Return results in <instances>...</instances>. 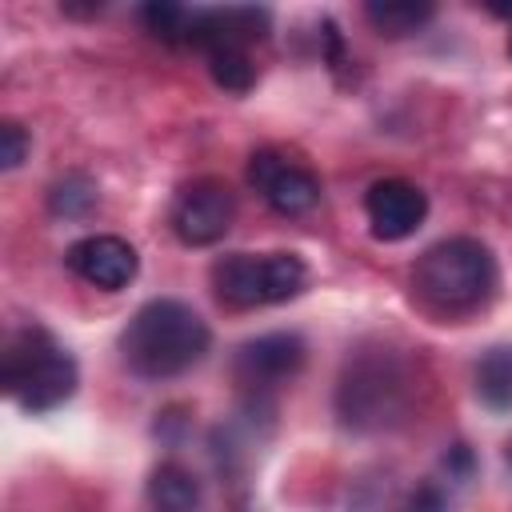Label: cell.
<instances>
[{
  "label": "cell",
  "instance_id": "2e32d148",
  "mask_svg": "<svg viewBox=\"0 0 512 512\" xmlns=\"http://www.w3.org/2000/svg\"><path fill=\"white\" fill-rule=\"evenodd\" d=\"M92 204H96V184H92L84 172H68V176L56 180L52 192H48V208H52L56 216H64V220L84 216Z\"/></svg>",
  "mask_w": 512,
  "mask_h": 512
},
{
  "label": "cell",
  "instance_id": "4fadbf2b",
  "mask_svg": "<svg viewBox=\"0 0 512 512\" xmlns=\"http://www.w3.org/2000/svg\"><path fill=\"white\" fill-rule=\"evenodd\" d=\"M432 4H412V0H376V4H364V16H368V24L380 32V36H392V40H400V36H412V32H420L428 20H432Z\"/></svg>",
  "mask_w": 512,
  "mask_h": 512
},
{
  "label": "cell",
  "instance_id": "277c9868",
  "mask_svg": "<svg viewBox=\"0 0 512 512\" xmlns=\"http://www.w3.org/2000/svg\"><path fill=\"white\" fill-rule=\"evenodd\" d=\"M408 408V372L388 348L356 352L336 384V416L344 428L380 432Z\"/></svg>",
  "mask_w": 512,
  "mask_h": 512
},
{
  "label": "cell",
  "instance_id": "7c38bea8",
  "mask_svg": "<svg viewBox=\"0 0 512 512\" xmlns=\"http://www.w3.org/2000/svg\"><path fill=\"white\" fill-rule=\"evenodd\" d=\"M476 396L488 412H512V344H496L480 356Z\"/></svg>",
  "mask_w": 512,
  "mask_h": 512
},
{
  "label": "cell",
  "instance_id": "7a4b0ae2",
  "mask_svg": "<svg viewBox=\"0 0 512 512\" xmlns=\"http://www.w3.org/2000/svg\"><path fill=\"white\" fill-rule=\"evenodd\" d=\"M500 268L484 240L476 236H448L424 248V256L412 268L416 296L444 316H464L484 308L496 296Z\"/></svg>",
  "mask_w": 512,
  "mask_h": 512
},
{
  "label": "cell",
  "instance_id": "52a82bcc",
  "mask_svg": "<svg viewBox=\"0 0 512 512\" xmlns=\"http://www.w3.org/2000/svg\"><path fill=\"white\" fill-rule=\"evenodd\" d=\"M248 184L264 196V204L280 216H304L320 204V180L308 164L292 160L280 148H256L248 156Z\"/></svg>",
  "mask_w": 512,
  "mask_h": 512
},
{
  "label": "cell",
  "instance_id": "ba28073f",
  "mask_svg": "<svg viewBox=\"0 0 512 512\" xmlns=\"http://www.w3.org/2000/svg\"><path fill=\"white\" fill-rule=\"evenodd\" d=\"M300 364H304V340L296 332H264L236 348L232 376L252 396H264L268 388L292 380L300 372Z\"/></svg>",
  "mask_w": 512,
  "mask_h": 512
},
{
  "label": "cell",
  "instance_id": "8fae6325",
  "mask_svg": "<svg viewBox=\"0 0 512 512\" xmlns=\"http://www.w3.org/2000/svg\"><path fill=\"white\" fill-rule=\"evenodd\" d=\"M152 512H200V480L184 464H160L148 476Z\"/></svg>",
  "mask_w": 512,
  "mask_h": 512
},
{
  "label": "cell",
  "instance_id": "8992f818",
  "mask_svg": "<svg viewBox=\"0 0 512 512\" xmlns=\"http://www.w3.org/2000/svg\"><path fill=\"white\" fill-rule=\"evenodd\" d=\"M172 232L180 244L188 248H208V244H220L236 220V196L224 180H192L176 192L172 200Z\"/></svg>",
  "mask_w": 512,
  "mask_h": 512
},
{
  "label": "cell",
  "instance_id": "ac0fdd59",
  "mask_svg": "<svg viewBox=\"0 0 512 512\" xmlns=\"http://www.w3.org/2000/svg\"><path fill=\"white\" fill-rule=\"evenodd\" d=\"M348 512H404V504L392 496V488L384 484H364L360 492H356V500L348 504Z\"/></svg>",
  "mask_w": 512,
  "mask_h": 512
},
{
  "label": "cell",
  "instance_id": "30bf717a",
  "mask_svg": "<svg viewBox=\"0 0 512 512\" xmlns=\"http://www.w3.org/2000/svg\"><path fill=\"white\" fill-rule=\"evenodd\" d=\"M364 216H368V228L376 240L384 244H396V240H408L424 216H428V196L424 188H416L412 180H400V176H388V180H376L368 192H364Z\"/></svg>",
  "mask_w": 512,
  "mask_h": 512
},
{
  "label": "cell",
  "instance_id": "6da1fadb",
  "mask_svg": "<svg viewBox=\"0 0 512 512\" xmlns=\"http://www.w3.org/2000/svg\"><path fill=\"white\" fill-rule=\"evenodd\" d=\"M208 344H212V332L204 316L176 296H156L140 304L120 332V356L144 380L184 376L204 360Z\"/></svg>",
  "mask_w": 512,
  "mask_h": 512
},
{
  "label": "cell",
  "instance_id": "9a60e30c",
  "mask_svg": "<svg viewBox=\"0 0 512 512\" xmlns=\"http://www.w3.org/2000/svg\"><path fill=\"white\" fill-rule=\"evenodd\" d=\"M208 72H212V80H216L224 92H236V96L256 84V68H252L248 48H232V44L208 48Z\"/></svg>",
  "mask_w": 512,
  "mask_h": 512
},
{
  "label": "cell",
  "instance_id": "ffe728a7",
  "mask_svg": "<svg viewBox=\"0 0 512 512\" xmlns=\"http://www.w3.org/2000/svg\"><path fill=\"white\" fill-rule=\"evenodd\" d=\"M508 60H512V32H508Z\"/></svg>",
  "mask_w": 512,
  "mask_h": 512
},
{
  "label": "cell",
  "instance_id": "9c48e42d",
  "mask_svg": "<svg viewBox=\"0 0 512 512\" xmlns=\"http://www.w3.org/2000/svg\"><path fill=\"white\" fill-rule=\"evenodd\" d=\"M64 264L92 288H104V292H120L136 280L140 272V256L136 248L124 240V236H112V232H92V236H80L76 244H68L64 252Z\"/></svg>",
  "mask_w": 512,
  "mask_h": 512
},
{
  "label": "cell",
  "instance_id": "5bb4252c",
  "mask_svg": "<svg viewBox=\"0 0 512 512\" xmlns=\"http://www.w3.org/2000/svg\"><path fill=\"white\" fill-rule=\"evenodd\" d=\"M196 12L200 8H184V4H168V0H156V4H144L140 8V20L144 28L164 40V44H192V32H196Z\"/></svg>",
  "mask_w": 512,
  "mask_h": 512
},
{
  "label": "cell",
  "instance_id": "3957f363",
  "mask_svg": "<svg viewBox=\"0 0 512 512\" xmlns=\"http://www.w3.org/2000/svg\"><path fill=\"white\" fill-rule=\"evenodd\" d=\"M0 360H4V392L32 416L52 412L64 400H72L80 384L72 352L40 324H24L8 332Z\"/></svg>",
  "mask_w": 512,
  "mask_h": 512
},
{
  "label": "cell",
  "instance_id": "e0dca14e",
  "mask_svg": "<svg viewBox=\"0 0 512 512\" xmlns=\"http://www.w3.org/2000/svg\"><path fill=\"white\" fill-rule=\"evenodd\" d=\"M28 148H32L28 128L16 124V120H4L0 124V168H20L24 156H28Z\"/></svg>",
  "mask_w": 512,
  "mask_h": 512
},
{
  "label": "cell",
  "instance_id": "5b68a950",
  "mask_svg": "<svg viewBox=\"0 0 512 512\" xmlns=\"http://www.w3.org/2000/svg\"><path fill=\"white\" fill-rule=\"evenodd\" d=\"M308 264L296 252H228L212 264V288L228 308H264L300 296Z\"/></svg>",
  "mask_w": 512,
  "mask_h": 512
},
{
  "label": "cell",
  "instance_id": "d6986e66",
  "mask_svg": "<svg viewBox=\"0 0 512 512\" xmlns=\"http://www.w3.org/2000/svg\"><path fill=\"white\" fill-rule=\"evenodd\" d=\"M508 468H512V440H508Z\"/></svg>",
  "mask_w": 512,
  "mask_h": 512
}]
</instances>
